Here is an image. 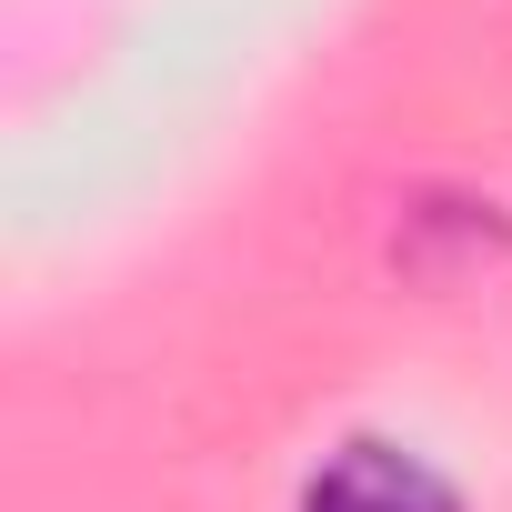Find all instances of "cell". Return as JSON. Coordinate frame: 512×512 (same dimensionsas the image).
<instances>
[{
	"label": "cell",
	"instance_id": "1",
	"mask_svg": "<svg viewBox=\"0 0 512 512\" xmlns=\"http://www.w3.org/2000/svg\"><path fill=\"white\" fill-rule=\"evenodd\" d=\"M302 512H462V502H452V482L422 452H402V442H342L312 472Z\"/></svg>",
	"mask_w": 512,
	"mask_h": 512
}]
</instances>
